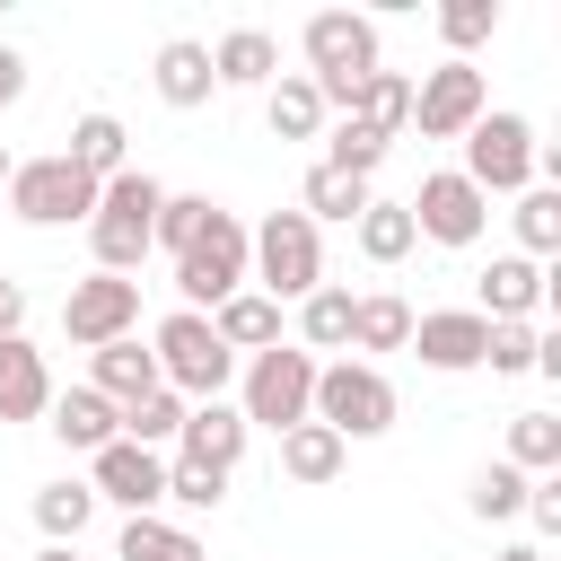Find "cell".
<instances>
[{"instance_id": "cell-31", "label": "cell", "mask_w": 561, "mask_h": 561, "mask_svg": "<svg viewBox=\"0 0 561 561\" xmlns=\"http://www.w3.org/2000/svg\"><path fill=\"white\" fill-rule=\"evenodd\" d=\"M88 517H96V491H88V482H44V491H35V526H44V543H79Z\"/></svg>"}, {"instance_id": "cell-18", "label": "cell", "mask_w": 561, "mask_h": 561, "mask_svg": "<svg viewBox=\"0 0 561 561\" xmlns=\"http://www.w3.org/2000/svg\"><path fill=\"white\" fill-rule=\"evenodd\" d=\"M44 412H53V438H61V447H79V456H96V447H114V438H123V412H114L96 386H61Z\"/></svg>"}, {"instance_id": "cell-40", "label": "cell", "mask_w": 561, "mask_h": 561, "mask_svg": "<svg viewBox=\"0 0 561 561\" xmlns=\"http://www.w3.org/2000/svg\"><path fill=\"white\" fill-rule=\"evenodd\" d=\"M167 500L175 508H219L228 500V473L219 465H193V456H167Z\"/></svg>"}, {"instance_id": "cell-39", "label": "cell", "mask_w": 561, "mask_h": 561, "mask_svg": "<svg viewBox=\"0 0 561 561\" xmlns=\"http://www.w3.org/2000/svg\"><path fill=\"white\" fill-rule=\"evenodd\" d=\"M438 35H447V53L465 61L482 35H500V0H447V9H438Z\"/></svg>"}, {"instance_id": "cell-10", "label": "cell", "mask_w": 561, "mask_h": 561, "mask_svg": "<svg viewBox=\"0 0 561 561\" xmlns=\"http://www.w3.org/2000/svg\"><path fill=\"white\" fill-rule=\"evenodd\" d=\"M482 114H491V88H482L473 61H438V70L412 79V123H421V140H465Z\"/></svg>"}, {"instance_id": "cell-45", "label": "cell", "mask_w": 561, "mask_h": 561, "mask_svg": "<svg viewBox=\"0 0 561 561\" xmlns=\"http://www.w3.org/2000/svg\"><path fill=\"white\" fill-rule=\"evenodd\" d=\"M491 561H543V552H535V543H508V552H491Z\"/></svg>"}, {"instance_id": "cell-5", "label": "cell", "mask_w": 561, "mask_h": 561, "mask_svg": "<svg viewBox=\"0 0 561 561\" xmlns=\"http://www.w3.org/2000/svg\"><path fill=\"white\" fill-rule=\"evenodd\" d=\"M307 421H324L342 447H351V438H386V430H394V386H386V368H377V359H324Z\"/></svg>"}, {"instance_id": "cell-11", "label": "cell", "mask_w": 561, "mask_h": 561, "mask_svg": "<svg viewBox=\"0 0 561 561\" xmlns=\"http://www.w3.org/2000/svg\"><path fill=\"white\" fill-rule=\"evenodd\" d=\"M131 324H140V280H123V272H88V280H70V298H61V333H70L79 351L123 342Z\"/></svg>"}, {"instance_id": "cell-37", "label": "cell", "mask_w": 561, "mask_h": 561, "mask_svg": "<svg viewBox=\"0 0 561 561\" xmlns=\"http://www.w3.org/2000/svg\"><path fill=\"white\" fill-rule=\"evenodd\" d=\"M210 210H219L210 193H167V202H158V219H149V245H167V254H184V245H193V237L210 228Z\"/></svg>"}, {"instance_id": "cell-42", "label": "cell", "mask_w": 561, "mask_h": 561, "mask_svg": "<svg viewBox=\"0 0 561 561\" xmlns=\"http://www.w3.org/2000/svg\"><path fill=\"white\" fill-rule=\"evenodd\" d=\"M517 517H535L543 535H561V473H535V482H526V508H517Z\"/></svg>"}, {"instance_id": "cell-29", "label": "cell", "mask_w": 561, "mask_h": 561, "mask_svg": "<svg viewBox=\"0 0 561 561\" xmlns=\"http://www.w3.org/2000/svg\"><path fill=\"white\" fill-rule=\"evenodd\" d=\"M368 202H377V193H368L359 175H342V167H324V158L307 167V193H298V210H307V219H359Z\"/></svg>"}, {"instance_id": "cell-22", "label": "cell", "mask_w": 561, "mask_h": 561, "mask_svg": "<svg viewBox=\"0 0 561 561\" xmlns=\"http://www.w3.org/2000/svg\"><path fill=\"white\" fill-rule=\"evenodd\" d=\"M210 333H219L228 359H237V351H272V342H280V307H272L263 289H237V298L210 307Z\"/></svg>"}, {"instance_id": "cell-15", "label": "cell", "mask_w": 561, "mask_h": 561, "mask_svg": "<svg viewBox=\"0 0 561 561\" xmlns=\"http://www.w3.org/2000/svg\"><path fill=\"white\" fill-rule=\"evenodd\" d=\"M482 342H491V324L473 307H430V316H412L403 351H421V368H438V377H465V368H482Z\"/></svg>"}, {"instance_id": "cell-13", "label": "cell", "mask_w": 561, "mask_h": 561, "mask_svg": "<svg viewBox=\"0 0 561 561\" xmlns=\"http://www.w3.org/2000/svg\"><path fill=\"white\" fill-rule=\"evenodd\" d=\"M88 491H96V500H114V508H131V517H158V500H167V456H149V447H131V438H114V447H96V456H88Z\"/></svg>"}, {"instance_id": "cell-27", "label": "cell", "mask_w": 561, "mask_h": 561, "mask_svg": "<svg viewBox=\"0 0 561 561\" xmlns=\"http://www.w3.org/2000/svg\"><path fill=\"white\" fill-rule=\"evenodd\" d=\"M298 351H342L351 359V289H307L298 298Z\"/></svg>"}, {"instance_id": "cell-9", "label": "cell", "mask_w": 561, "mask_h": 561, "mask_svg": "<svg viewBox=\"0 0 561 561\" xmlns=\"http://www.w3.org/2000/svg\"><path fill=\"white\" fill-rule=\"evenodd\" d=\"M482 202L491 193H526L535 184V123L526 114H482L473 131H465V167H456Z\"/></svg>"}, {"instance_id": "cell-38", "label": "cell", "mask_w": 561, "mask_h": 561, "mask_svg": "<svg viewBox=\"0 0 561 561\" xmlns=\"http://www.w3.org/2000/svg\"><path fill=\"white\" fill-rule=\"evenodd\" d=\"M526 482H535V473H517L508 456H491V465L473 473V491H465V508H473V517H517V508H526Z\"/></svg>"}, {"instance_id": "cell-14", "label": "cell", "mask_w": 561, "mask_h": 561, "mask_svg": "<svg viewBox=\"0 0 561 561\" xmlns=\"http://www.w3.org/2000/svg\"><path fill=\"white\" fill-rule=\"evenodd\" d=\"M543 298H552V272L526 263V254H491V272H473V316L482 324H526Z\"/></svg>"}, {"instance_id": "cell-28", "label": "cell", "mask_w": 561, "mask_h": 561, "mask_svg": "<svg viewBox=\"0 0 561 561\" xmlns=\"http://www.w3.org/2000/svg\"><path fill=\"white\" fill-rule=\"evenodd\" d=\"M403 342H412V307L394 289L351 298V351H403Z\"/></svg>"}, {"instance_id": "cell-3", "label": "cell", "mask_w": 561, "mask_h": 561, "mask_svg": "<svg viewBox=\"0 0 561 561\" xmlns=\"http://www.w3.org/2000/svg\"><path fill=\"white\" fill-rule=\"evenodd\" d=\"M158 202H167V184H158L149 167H123V175H105V193H96V219H88V245H96V272H140V254H149V219H158Z\"/></svg>"}, {"instance_id": "cell-8", "label": "cell", "mask_w": 561, "mask_h": 561, "mask_svg": "<svg viewBox=\"0 0 561 561\" xmlns=\"http://www.w3.org/2000/svg\"><path fill=\"white\" fill-rule=\"evenodd\" d=\"M175 289H184L193 316H210L219 298L245 289V219H237V210H210V228L175 254Z\"/></svg>"}, {"instance_id": "cell-17", "label": "cell", "mask_w": 561, "mask_h": 561, "mask_svg": "<svg viewBox=\"0 0 561 561\" xmlns=\"http://www.w3.org/2000/svg\"><path fill=\"white\" fill-rule=\"evenodd\" d=\"M149 79H158V96H167L175 114H193V105L219 96V79H210V44H193V35H167L158 61H149Z\"/></svg>"}, {"instance_id": "cell-7", "label": "cell", "mask_w": 561, "mask_h": 561, "mask_svg": "<svg viewBox=\"0 0 561 561\" xmlns=\"http://www.w3.org/2000/svg\"><path fill=\"white\" fill-rule=\"evenodd\" d=\"M96 175H79L61 149L53 158H18L9 167V210L26 219V228H70V219H96Z\"/></svg>"}, {"instance_id": "cell-2", "label": "cell", "mask_w": 561, "mask_h": 561, "mask_svg": "<svg viewBox=\"0 0 561 561\" xmlns=\"http://www.w3.org/2000/svg\"><path fill=\"white\" fill-rule=\"evenodd\" d=\"M245 280H263V298H307L324 289V237L307 210H272L263 228H245Z\"/></svg>"}, {"instance_id": "cell-21", "label": "cell", "mask_w": 561, "mask_h": 561, "mask_svg": "<svg viewBox=\"0 0 561 561\" xmlns=\"http://www.w3.org/2000/svg\"><path fill=\"white\" fill-rule=\"evenodd\" d=\"M88 386L123 412V403H140L149 386H158V359L140 351V333H123V342H105V351H88Z\"/></svg>"}, {"instance_id": "cell-43", "label": "cell", "mask_w": 561, "mask_h": 561, "mask_svg": "<svg viewBox=\"0 0 561 561\" xmlns=\"http://www.w3.org/2000/svg\"><path fill=\"white\" fill-rule=\"evenodd\" d=\"M9 333H26V289L0 272V342H9Z\"/></svg>"}, {"instance_id": "cell-25", "label": "cell", "mask_w": 561, "mask_h": 561, "mask_svg": "<svg viewBox=\"0 0 561 561\" xmlns=\"http://www.w3.org/2000/svg\"><path fill=\"white\" fill-rule=\"evenodd\" d=\"M342 456H351V447H342L324 421H298V430H280V473H289V482H307V491H324V482L342 473Z\"/></svg>"}, {"instance_id": "cell-6", "label": "cell", "mask_w": 561, "mask_h": 561, "mask_svg": "<svg viewBox=\"0 0 561 561\" xmlns=\"http://www.w3.org/2000/svg\"><path fill=\"white\" fill-rule=\"evenodd\" d=\"M316 351H298V342H272V351H254L245 359V430H298L307 412H316Z\"/></svg>"}, {"instance_id": "cell-23", "label": "cell", "mask_w": 561, "mask_h": 561, "mask_svg": "<svg viewBox=\"0 0 561 561\" xmlns=\"http://www.w3.org/2000/svg\"><path fill=\"white\" fill-rule=\"evenodd\" d=\"M263 123H272L280 140H316V131H324V96H316V79H307V70H280V79L263 88Z\"/></svg>"}, {"instance_id": "cell-47", "label": "cell", "mask_w": 561, "mask_h": 561, "mask_svg": "<svg viewBox=\"0 0 561 561\" xmlns=\"http://www.w3.org/2000/svg\"><path fill=\"white\" fill-rule=\"evenodd\" d=\"M9 167H18V158H9V140H0V193H9Z\"/></svg>"}, {"instance_id": "cell-34", "label": "cell", "mask_w": 561, "mask_h": 561, "mask_svg": "<svg viewBox=\"0 0 561 561\" xmlns=\"http://www.w3.org/2000/svg\"><path fill=\"white\" fill-rule=\"evenodd\" d=\"M175 430H184V394L149 386L140 403H123V438H131V447H149V456H158V447H175Z\"/></svg>"}, {"instance_id": "cell-4", "label": "cell", "mask_w": 561, "mask_h": 561, "mask_svg": "<svg viewBox=\"0 0 561 561\" xmlns=\"http://www.w3.org/2000/svg\"><path fill=\"white\" fill-rule=\"evenodd\" d=\"M149 359H158V386L184 394V403H219V386L237 377V359L219 351L210 316H193V307H175V316L149 333Z\"/></svg>"}, {"instance_id": "cell-19", "label": "cell", "mask_w": 561, "mask_h": 561, "mask_svg": "<svg viewBox=\"0 0 561 561\" xmlns=\"http://www.w3.org/2000/svg\"><path fill=\"white\" fill-rule=\"evenodd\" d=\"M44 403H53V368L26 333H9L0 342V421H35Z\"/></svg>"}, {"instance_id": "cell-32", "label": "cell", "mask_w": 561, "mask_h": 561, "mask_svg": "<svg viewBox=\"0 0 561 561\" xmlns=\"http://www.w3.org/2000/svg\"><path fill=\"white\" fill-rule=\"evenodd\" d=\"M114 561H210L184 526H167V517H123V543H114Z\"/></svg>"}, {"instance_id": "cell-16", "label": "cell", "mask_w": 561, "mask_h": 561, "mask_svg": "<svg viewBox=\"0 0 561 561\" xmlns=\"http://www.w3.org/2000/svg\"><path fill=\"white\" fill-rule=\"evenodd\" d=\"M175 456H193V465H219V473H237V456H245V412H237V403H184Z\"/></svg>"}, {"instance_id": "cell-35", "label": "cell", "mask_w": 561, "mask_h": 561, "mask_svg": "<svg viewBox=\"0 0 561 561\" xmlns=\"http://www.w3.org/2000/svg\"><path fill=\"white\" fill-rule=\"evenodd\" d=\"M508 465L517 473H561V421L552 412H517L508 421Z\"/></svg>"}, {"instance_id": "cell-46", "label": "cell", "mask_w": 561, "mask_h": 561, "mask_svg": "<svg viewBox=\"0 0 561 561\" xmlns=\"http://www.w3.org/2000/svg\"><path fill=\"white\" fill-rule=\"evenodd\" d=\"M35 561H79V543H44V552H35Z\"/></svg>"}, {"instance_id": "cell-1", "label": "cell", "mask_w": 561, "mask_h": 561, "mask_svg": "<svg viewBox=\"0 0 561 561\" xmlns=\"http://www.w3.org/2000/svg\"><path fill=\"white\" fill-rule=\"evenodd\" d=\"M298 44H307V79H316V96H324V114H333V105L351 114V96H359V79L377 70V26H368L359 9H316V18L298 26Z\"/></svg>"}, {"instance_id": "cell-20", "label": "cell", "mask_w": 561, "mask_h": 561, "mask_svg": "<svg viewBox=\"0 0 561 561\" xmlns=\"http://www.w3.org/2000/svg\"><path fill=\"white\" fill-rule=\"evenodd\" d=\"M210 79H219V88H272V79H280V44H272L263 26H228V35L210 44Z\"/></svg>"}, {"instance_id": "cell-36", "label": "cell", "mask_w": 561, "mask_h": 561, "mask_svg": "<svg viewBox=\"0 0 561 561\" xmlns=\"http://www.w3.org/2000/svg\"><path fill=\"white\" fill-rule=\"evenodd\" d=\"M386 149H394V140H377V131H368V123H351V114L324 131V167H342V175H359V184L386 167Z\"/></svg>"}, {"instance_id": "cell-26", "label": "cell", "mask_w": 561, "mask_h": 561, "mask_svg": "<svg viewBox=\"0 0 561 561\" xmlns=\"http://www.w3.org/2000/svg\"><path fill=\"white\" fill-rule=\"evenodd\" d=\"M351 123H368L377 140H394V131L412 123V79H403V70H368L359 96H351Z\"/></svg>"}, {"instance_id": "cell-24", "label": "cell", "mask_w": 561, "mask_h": 561, "mask_svg": "<svg viewBox=\"0 0 561 561\" xmlns=\"http://www.w3.org/2000/svg\"><path fill=\"white\" fill-rule=\"evenodd\" d=\"M61 158H70L79 175H96V184H105V175H123V167H131V131H123L114 114H79V123H70V149H61Z\"/></svg>"}, {"instance_id": "cell-44", "label": "cell", "mask_w": 561, "mask_h": 561, "mask_svg": "<svg viewBox=\"0 0 561 561\" xmlns=\"http://www.w3.org/2000/svg\"><path fill=\"white\" fill-rule=\"evenodd\" d=\"M18 96H26V53L0 44V105H18Z\"/></svg>"}, {"instance_id": "cell-12", "label": "cell", "mask_w": 561, "mask_h": 561, "mask_svg": "<svg viewBox=\"0 0 561 561\" xmlns=\"http://www.w3.org/2000/svg\"><path fill=\"white\" fill-rule=\"evenodd\" d=\"M412 210V237H430V245H473L482 228H491V202L456 175V167H438V175H421V193L403 202Z\"/></svg>"}, {"instance_id": "cell-30", "label": "cell", "mask_w": 561, "mask_h": 561, "mask_svg": "<svg viewBox=\"0 0 561 561\" xmlns=\"http://www.w3.org/2000/svg\"><path fill=\"white\" fill-rule=\"evenodd\" d=\"M351 237H359V254H368V263H403V254L421 245V237H412V210H403V202H368V210L351 219Z\"/></svg>"}, {"instance_id": "cell-41", "label": "cell", "mask_w": 561, "mask_h": 561, "mask_svg": "<svg viewBox=\"0 0 561 561\" xmlns=\"http://www.w3.org/2000/svg\"><path fill=\"white\" fill-rule=\"evenodd\" d=\"M482 368H500V377H526V368H535V324H491V342H482Z\"/></svg>"}, {"instance_id": "cell-33", "label": "cell", "mask_w": 561, "mask_h": 561, "mask_svg": "<svg viewBox=\"0 0 561 561\" xmlns=\"http://www.w3.org/2000/svg\"><path fill=\"white\" fill-rule=\"evenodd\" d=\"M508 228H517V254H526V263L552 254V245H561V193H552V184H526L517 210H508Z\"/></svg>"}]
</instances>
